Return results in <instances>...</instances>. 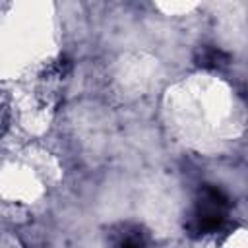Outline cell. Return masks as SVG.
Returning <instances> with one entry per match:
<instances>
[{
    "label": "cell",
    "instance_id": "277c9868",
    "mask_svg": "<svg viewBox=\"0 0 248 248\" xmlns=\"http://www.w3.org/2000/svg\"><path fill=\"white\" fill-rule=\"evenodd\" d=\"M6 122H8V118H6V112L0 108V134L4 132V128H6Z\"/></svg>",
    "mask_w": 248,
    "mask_h": 248
},
{
    "label": "cell",
    "instance_id": "7a4b0ae2",
    "mask_svg": "<svg viewBox=\"0 0 248 248\" xmlns=\"http://www.w3.org/2000/svg\"><path fill=\"white\" fill-rule=\"evenodd\" d=\"M196 60L203 68H221L227 62V54L215 46H202L196 54Z\"/></svg>",
    "mask_w": 248,
    "mask_h": 248
},
{
    "label": "cell",
    "instance_id": "3957f363",
    "mask_svg": "<svg viewBox=\"0 0 248 248\" xmlns=\"http://www.w3.org/2000/svg\"><path fill=\"white\" fill-rule=\"evenodd\" d=\"M116 248H147V244H145L143 234L136 229V231H126V232L118 238Z\"/></svg>",
    "mask_w": 248,
    "mask_h": 248
},
{
    "label": "cell",
    "instance_id": "6da1fadb",
    "mask_svg": "<svg viewBox=\"0 0 248 248\" xmlns=\"http://www.w3.org/2000/svg\"><path fill=\"white\" fill-rule=\"evenodd\" d=\"M227 213V198L219 188L213 186H205L200 192V200L192 217L190 227L196 232H209L213 229H217Z\"/></svg>",
    "mask_w": 248,
    "mask_h": 248
}]
</instances>
